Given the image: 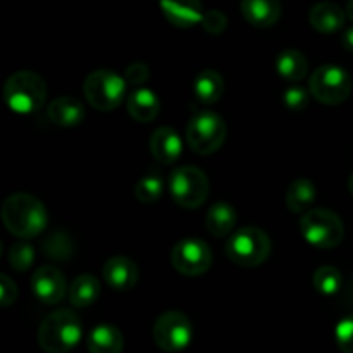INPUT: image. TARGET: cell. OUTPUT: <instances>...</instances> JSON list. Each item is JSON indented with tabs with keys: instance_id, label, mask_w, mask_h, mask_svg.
<instances>
[{
	"instance_id": "cell-1",
	"label": "cell",
	"mask_w": 353,
	"mask_h": 353,
	"mask_svg": "<svg viewBox=\"0 0 353 353\" xmlns=\"http://www.w3.org/2000/svg\"><path fill=\"white\" fill-rule=\"evenodd\" d=\"M3 226L10 234L23 240L37 238L47 228L48 216L43 203L28 193H14L2 203Z\"/></svg>"
},
{
	"instance_id": "cell-2",
	"label": "cell",
	"mask_w": 353,
	"mask_h": 353,
	"mask_svg": "<svg viewBox=\"0 0 353 353\" xmlns=\"http://www.w3.org/2000/svg\"><path fill=\"white\" fill-rule=\"evenodd\" d=\"M37 338L45 353L72 352L83 338L81 319L69 309L55 310L41 321Z\"/></svg>"
},
{
	"instance_id": "cell-3",
	"label": "cell",
	"mask_w": 353,
	"mask_h": 353,
	"mask_svg": "<svg viewBox=\"0 0 353 353\" xmlns=\"http://www.w3.org/2000/svg\"><path fill=\"white\" fill-rule=\"evenodd\" d=\"M47 99V85L40 74L33 71H17L3 85V100L7 107L17 114H33L43 107Z\"/></svg>"
},
{
	"instance_id": "cell-4",
	"label": "cell",
	"mask_w": 353,
	"mask_h": 353,
	"mask_svg": "<svg viewBox=\"0 0 353 353\" xmlns=\"http://www.w3.org/2000/svg\"><path fill=\"white\" fill-rule=\"evenodd\" d=\"M271 238L259 228H241L228 238L224 250L228 259L240 268H257L271 255Z\"/></svg>"
},
{
	"instance_id": "cell-5",
	"label": "cell",
	"mask_w": 353,
	"mask_h": 353,
	"mask_svg": "<svg viewBox=\"0 0 353 353\" xmlns=\"http://www.w3.org/2000/svg\"><path fill=\"white\" fill-rule=\"evenodd\" d=\"M300 231L307 243L321 250L338 247L345 236L343 223L330 209L307 210L300 219Z\"/></svg>"
},
{
	"instance_id": "cell-6",
	"label": "cell",
	"mask_w": 353,
	"mask_h": 353,
	"mask_svg": "<svg viewBox=\"0 0 353 353\" xmlns=\"http://www.w3.org/2000/svg\"><path fill=\"white\" fill-rule=\"evenodd\" d=\"M226 140V124L219 114L212 110H199L186 128V141L199 155H210L219 150Z\"/></svg>"
},
{
	"instance_id": "cell-7",
	"label": "cell",
	"mask_w": 353,
	"mask_h": 353,
	"mask_svg": "<svg viewBox=\"0 0 353 353\" xmlns=\"http://www.w3.org/2000/svg\"><path fill=\"white\" fill-rule=\"evenodd\" d=\"M126 88L128 83L124 76H119L110 69L93 71L83 85V92L90 105L103 112L117 109L124 102Z\"/></svg>"
},
{
	"instance_id": "cell-8",
	"label": "cell",
	"mask_w": 353,
	"mask_h": 353,
	"mask_svg": "<svg viewBox=\"0 0 353 353\" xmlns=\"http://www.w3.org/2000/svg\"><path fill=\"white\" fill-rule=\"evenodd\" d=\"M169 193L183 209H199L209 196V178L195 165H181L169 176Z\"/></svg>"
},
{
	"instance_id": "cell-9",
	"label": "cell",
	"mask_w": 353,
	"mask_h": 353,
	"mask_svg": "<svg viewBox=\"0 0 353 353\" xmlns=\"http://www.w3.org/2000/svg\"><path fill=\"white\" fill-rule=\"evenodd\" d=\"M352 76L338 64H323L312 72L309 90L317 102L324 105L343 103L352 93Z\"/></svg>"
},
{
	"instance_id": "cell-10",
	"label": "cell",
	"mask_w": 353,
	"mask_h": 353,
	"mask_svg": "<svg viewBox=\"0 0 353 353\" xmlns=\"http://www.w3.org/2000/svg\"><path fill=\"white\" fill-rule=\"evenodd\" d=\"M155 345L168 353L181 352L192 343L193 326L188 317L179 310H169L157 317L152 330Z\"/></svg>"
},
{
	"instance_id": "cell-11",
	"label": "cell",
	"mask_w": 353,
	"mask_h": 353,
	"mask_svg": "<svg viewBox=\"0 0 353 353\" xmlns=\"http://www.w3.org/2000/svg\"><path fill=\"white\" fill-rule=\"evenodd\" d=\"M171 262L183 276H202L212 265V252L205 241L199 238H185L178 241L171 252Z\"/></svg>"
},
{
	"instance_id": "cell-12",
	"label": "cell",
	"mask_w": 353,
	"mask_h": 353,
	"mask_svg": "<svg viewBox=\"0 0 353 353\" xmlns=\"http://www.w3.org/2000/svg\"><path fill=\"white\" fill-rule=\"evenodd\" d=\"M31 290L40 302L55 305L64 300L68 293V283L57 268L43 265V268H38L31 276Z\"/></svg>"
},
{
	"instance_id": "cell-13",
	"label": "cell",
	"mask_w": 353,
	"mask_h": 353,
	"mask_svg": "<svg viewBox=\"0 0 353 353\" xmlns=\"http://www.w3.org/2000/svg\"><path fill=\"white\" fill-rule=\"evenodd\" d=\"M102 274L107 285L112 286L114 290L128 292L137 286L138 279H140V269L130 257L116 255L103 264Z\"/></svg>"
},
{
	"instance_id": "cell-14",
	"label": "cell",
	"mask_w": 353,
	"mask_h": 353,
	"mask_svg": "<svg viewBox=\"0 0 353 353\" xmlns=\"http://www.w3.org/2000/svg\"><path fill=\"white\" fill-rule=\"evenodd\" d=\"M165 19L176 28H192L202 23L203 7L200 0H159Z\"/></svg>"
},
{
	"instance_id": "cell-15",
	"label": "cell",
	"mask_w": 353,
	"mask_h": 353,
	"mask_svg": "<svg viewBox=\"0 0 353 353\" xmlns=\"http://www.w3.org/2000/svg\"><path fill=\"white\" fill-rule=\"evenodd\" d=\"M150 152L155 161L162 164H174L183 154V141L179 134L172 128L161 126L152 133L150 137Z\"/></svg>"
},
{
	"instance_id": "cell-16",
	"label": "cell",
	"mask_w": 353,
	"mask_h": 353,
	"mask_svg": "<svg viewBox=\"0 0 353 353\" xmlns=\"http://www.w3.org/2000/svg\"><path fill=\"white\" fill-rule=\"evenodd\" d=\"M241 14L255 28H271L281 17L279 0H241Z\"/></svg>"
},
{
	"instance_id": "cell-17",
	"label": "cell",
	"mask_w": 353,
	"mask_h": 353,
	"mask_svg": "<svg viewBox=\"0 0 353 353\" xmlns=\"http://www.w3.org/2000/svg\"><path fill=\"white\" fill-rule=\"evenodd\" d=\"M126 109L138 123H152L161 112V100L154 90L137 88L128 95Z\"/></svg>"
},
{
	"instance_id": "cell-18",
	"label": "cell",
	"mask_w": 353,
	"mask_h": 353,
	"mask_svg": "<svg viewBox=\"0 0 353 353\" xmlns=\"http://www.w3.org/2000/svg\"><path fill=\"white\" fill-rule=\"evenodd\" d=\"M345 19H347V12L333 2L316 3L309 12V21L314 30L324 34L340 31L345 26Z\"/></svg>"
},
{
	"instance_id": "cell-19",
	"label": "cell",
	"mask_w": 353,
	"mask_h": 353,
	"mask_svg": "<svg viewBox=\"0 0 353 353\" xmlns=\"http://www.w3.org/2000/svg\"><path fill=\"white\" fill-rule=\"evenodd\" d=\"M48 119L54 124L62 128L78 126L85 119V107L74 97H59L48 105L47 109Z\"/></svg>"
},
{
	"instance_id": "cell-20",
	"label": "cell",
	"mask_w": 353,
	"mask_h": 353,
	"mask_svg": "<svg viewBox=\"0 0 353 353\" xmlns=\"http://www.w3.org/2000/svg\"><path fill=\"white\" fill-rule=\"evenodd\" d=\"M90 353H121L124 348L123 333L112 324H99L86 338Z\"/></svg>"
},
{
	"instance_id": "cell-21",
	"label": "cell",
	"mask_w": 353,
	"mask_h": 353,
	"mask_svg": "<svg viewBox=\"0 0 353 353\" xmlns=\"http://www.w3.org/2000/svg\"><path fill=\"white\" fill-rule=\"evenodd\" d=\"M205 226L212 236H231L234 226H236V210H234V207L230 202L212 203L209 210H207Z\"/></svg>"
},
{
	"instance_id": "cell-22",
	"label": "cell",
	"mask_w": 353,
	"mask_h": 353,
	"mask_svg": "<svg viewBox=\"0 0 353 353\" xmlns=\"http://www.w3.org/2000/svg\"><path fill=\"white\" fill-rule=\"evenodd\" d=\"M276 71L285 81L299 83L307 76L309 62L302 52L288 48V50L279 52L278 57H276Z\"/></svg>"
},
{
	"instance_id": "cell-23",
	"label": "cell",
	"mask_w": 353,
	"mask_h": 353,
	"mask_svg": "<svg viewBox=\"0 0 353 353\" xmlns=\"http://www.w3.org/2000/svg\"><path fill=\"white\" fill-rule=\"evenodd\" d=\"M224 81L219 72L212 69H203L193 79V93L205 105H212L223 97Z\"/></svg>"
},
{
	"instance_id": "cell-24",
	"label": "cell",
	"mask_w": 353,
	"mask_h": 353,
	"mask_svg": "<svg viewBox=\"0 0 353 353\" xmlns=\"http://www.w3.org/2000/svg\"><path fill=\"white\" fill-rule=\"evenodd\" d=\"M316 199V185L307 178L295 179V181L288 186V192H286V205H288V209L295 214H305L307 210L312 209Z\"/></svg>"
},
{
	"instance_id": "cell-25",
	"label": "cell",
	"mask_w": 353,
	"mask_h": 353,
	"mask_svg": "<svg viewBox=\"0 0 353 353\" xmlns=\"http://www.w3.org/2000/svg\"><path fill=\"white\" fill-rule=\"evenodd\" d=\"M100 295V283L93 274H81L69 286V300L78 309H85L97 302Z\"/></svg>"
},
{
	"instance_id": "cell-26",
	"label": "cell",
	"mask_w": 353,
	"mask_h": 353,
	"mask_svg": "<svg viewBox=\"0 0 353 353\" xmlns=\"http://www.w3.org/2000/svg\"><path fill=\"white\" fill-rule=\"evenodd\" d=\"M314 288L324 296H333L336 295L341 290V285H343V276L333 265H323V268L317 269L314 272Z\"/></svg>"
},
{
	"instance_id": "cell-27",
	"label": "cell",
	"mask_w": 353,
	"mask_h": 353,
	"mask_svg": "<svg viewBox=\"0 0 353 353\" xmlns=\"http://www.w3.org/2000/svg\"><path fill=\"white\" fill-rule=\"evenodd\" d=\"M162 192H164V179L157 172L145 174L143 178L138 179L137 186H134V196L138 199V202L145 203V205H152L157 202L162 196Z\"/></svg>"
},
{
	"instance_id": "cell-28",
	"label": "cell",
	"mask_w": 353,
	"mask_h": 353,
	"mask_svg": "<svg viewBox=\"0 0 353 353\" xmlns=\"http://www.w3.org/2000/svg\"><path fill=\"white\" fill-rule=\"evenodd\" d=\"M45 255L52 261H68L72 255V243L69 240V236L62 231L52 234L50 238H47L43 245Z\"/></svg>"
},
{
	"instance_id": "cell-29",
	"label": "cell",
	"mask_w": 353,
	"mask_h": 353,
	"mask_svg": "<svg viewBox=\"0 0 353 353\" xmlns=\"http://www.w3.org/2000/svg\"><path fill=\"white\" fill-rule=\"evenodd\" d=\"M34 262V250L26 241H17L9 250V264L17 272L30 271Z\"/></svg>"
},
{
	"instance_id": "cell-30",
	"label": "cell",
	"mask_w": 353,
	"mask_h": 353,
	"mask_svg": "<svg viewBox=\"0 0 353 353\" xmlns=\"http://www.w3.org/2000/svg\"><path fill=\"white\" fill-rule=\"evenodd\" d=\"M310 95H312L310 90L303 88V86H290V88L285 90V93H283V103H285L286 109L300 112V110L309 107Z\"/></svg>"
},
{
	"instance_id": "cell-31",
	"label": "cell",
	"mask_w": 353,
	"mask_h": 353,
	"mask_svg": "<svg viewBox=\"0 0 353 353\" xmlns=\"http://www.w3.org/2000/svg\"><path fill=\"white\" fill-rule=\"evenodd\" d=\"M334 338L341 353H353V316L343 317L336 324Z\"/></svg>"
},
{
	"instance_id": "cell-32",
	"label": "cell",
	"mask_w": 353,
	"mask_h": 353,
	"mask_svg": "<svg viewBox=\"0 0 353 353\" xmlns=\"http://www.w3.org/2000/svg\"><path fill=\"white\" fill-rule=\"evenodd\" d=\"M203 26V30L207 31V33L210 34H221L224 33V30L228 28V17L226 14L221 12V10H207L205 14H203V19L202 23H200Z\"/></svg>"
},
{
	"instance_id": "cell-33",
	"label": "cell",
	"mask_w": 353,
	"mask_h": 353,
	"mask_svg": "<svg viewBox=\"0 0 353 353\" xmlns=\"http://www.w3.org/2000/svg\"><path fill=\"white\" fill-rule=\"evenodd\" d=\"M148 76H150V69H148V65L145 62H133L124 71V79L131 86L143 85L148 79Z\"/></svg>"
},
{
	"instance_id": "cell-34",
	"label": "cell",
	"mask_w": 353,
	"mask_h": 353,
	"mask_svg": "<svg viewBox=\"0 0 353 353\" xmlns=\"http://www.w3.org/2000/svg\"><path fill=\"white\" fill-rule=\"evenodd\" d=\"M17 300V286L9 276H0V305L10 307Z\"/></svg>"
},
{
	"instance_id": "cell-35",
	"label": "cell",
	"mask_w": 353,
	"mask_h": 353,
	"mask_svg": "<svg viewBox=\"0 0 353 353\" xmlns=\"http://www.w3.org/2000/svg\"><path fill=\"white\" fill-rule=\"evenodd\" d=\"M341 43H343V47L347 48L350 54H353V26L348 28L347 31H345L343 34V40H341Z\"/></svg>"
},
{
	"instance_id": "cell-36",
	"label": "cell",
	"mask_w": 353,
	"mask_h": 353,
	"mask_svg": "<svg viewBox=\"0 0 353 353\" xmlns=\"http://www.w3.org/2000/svg\"><path fill=\"white\" fill-rule=\"evenodd\" d=\"M345 12H347V17L353 23V0H348V2H347V9H345Z\"/></svg>"
},
{
	"instance_id": "cell-37",
	"label": "cell",
	"mask_w": 353,
	"mask_h": 353,
	"mask_svg": "<svg viewBox=\"0 0 353 353\" xmlns=\"http://www.w3.org/2000/svg\"><path fill=\"white\" fill-rule=\"evenodd\" d=\"M348 190H350V193L353 195V174L348 178Z\"/></svg>"
}]
</instances>
